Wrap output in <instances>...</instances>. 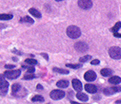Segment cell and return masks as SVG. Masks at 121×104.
Instances as JSON below:
<instances>
[{
  "label": "cell",
  "mask_w": 121,
  "mask_h": 104,
  "mask_svg": "<svg viewBox=\"0 0 121 104\" xmlns=\"http://www.w3.org/2000/svg\"><path fill=\"white\" fill-rule=\"evenodd\" d=\"M66 33H67V35L69 37L72 38V39H77V38H78L81 35V31L77 26H68Z\"/></svg>",
  "instance_id": "6da1fadb"
},
{
  "label": "cell",
  "mask_w": 121,
  "mask_h": 104,
  "mask_svg": "<svg viewBox=\"0 0 121 104\" xmlns=\"http://www.w3.org/2000/svg\"><path fill=\"white\" fill-rule=\"evenodd\" d=\"M109 55L113 59H120L121 58V48L114 46L109 49Z\"/></svg>",
  "instance_id": "7a4b0ae2"
},
{
  "label": "cell",
  "mask_w": 121,
  "mask_h": 104,
  "mask_svg": "<svg viewBox=\"0 0 121 104\" xmlns=\"http://www.w3.org/2000/svg\"><path fill=\"white\" fill-rule=\"evenodd\" d=\"M8 86H9V83L4 79V74H0V94L1 95H4L7 93Z\"/></svg>",
  "instance_id": "3957f363"
},
{
  "label": "cell",
  "mask_w": 121,
  "mask_h": 104,
  "mask_svg": "<svg viewBox=\"0 0 121 104\" xmlns=\"http://www.w3.org/2000/svg\"><path fill=\"white\" fill-rule=\"evenodd\" d=\"M20 75H21V70H10V71H4V78L8 79H15L19 78Z\"/></svg>",
  "instance_id": "277c9868"
},
{
  "label": "cell",
  "mask_w": 121,
  "mask_h": 104,
  "mask_svg": "<svg viewBox=\"0 0 121 104\" xmlns=\"http://www.w3.org/2000/svg\"><path fill=\"white\" fill-rule=\"evenodd\" d=\"M74 47H75L76 50L80 52V53H86L88 50V45L86 42H84V41H78V42H76Z\"/></svg>",
  "instance_id": "5b68a950"
},
{
  "label": "cell",
  "mask_w": 121,
  "mask_h": 104,
  "mask_svg": "<svg viewBox=\"0 0 121 104\" xmlns=\"http://www.w3.org/2000/svg\"><path fill=\"white\" fill-rule=\"evenodd\" d=\"M65 96L64 91L62 90H53L51 93H50V97L53 99V100H60Z\"/></svg>",
  "instance_id": "8992f818"
},
{
  "label": "cell",
  "mask_w": 121,
  "mask_h": 104,
  "mask_svg": "<svg viewBox=\"0 0 121 104\" xmlns=\"http://www.w3.org/2000/svg\"><path fill=\"white\" fill-rule=\"evenodd\" d=\"M78 4L83 10H89L93 6V1L92 0H78Z\"/></svg>",
  "instance_id": "52a82bcc"
},
{
  "label": "cell",
  "mask_w": 121,
  "mask_h": 104,
  "mask_svg": "<svg viewBox=\"0 0 121 104\" xmlns=\"http://www.w3.org/2000/svg\"><path fill=\"white\" fill-rule=\"evenodd\" d=\"M121 92V86H113V87H107L103 89V93L105 95H112L114 93Z\"/></svg>",
  "instance_id": "ba28073f"
},
{
  "label": "cell",
  "mask_w": 121,
  "mask_h": 104,
  "mask_svg": "<svg viewBox=\"0 0 121 104\" xmlns=\"http://www.w3.org/2000/svg\"><path fill=\"white\" fill-rule=\"evenodd\" d=\"M84 78L88 82L94 81V80H95V78H96V73L94 71H87L85 73Z\"/></svg>",
  "instance_id": "9c48e42d"
},
{
  "label": "cell",
  "mask_w": 121,
  "mask_h": 104,
  "mask_svg": "<svg viewBox=\"0 0 121 104\" xmlns=\"http://www.w3.org/2000/svg\"><path fill=\"white\" fill-rule=\"evenodd\" d=\"M72 85H73L74 90L78 91V92H80L82 90V83L78 79H77V78H74L72 80Z\"/></svg>",
  "instance_id": "30bf717a"
},
{
  "label": "cell",
  "mask_w": 121,
  "mask_h": 104,
  "mask_svg": "<svg viewBox=\"0 0 121 104\" xmlns=\"http://www.w3.org/2000/svg\"><path fill=\"white\" fill-rule=\"evenodd\" d=\"M85 89L86 92L90 93H95L97 92V87L93 84H86L85 85Z\"/></svg>",
  "instance_id": "8fae6325"
},
{
  "label": "cell",
  "mask_w": 121,
  "mask_h": 104,
  "mask_svg": "<svg viewBox=\"0 0 121 104\" xmlns=\"http://www.w3.org/2000/svg\"><path fill=\"white\" fill-rule=\"evenodd\" d=\"M69 81L66 80V79L59 80V81L56 83V85L58 87H60V88H66V87L69 86Z\"/></svg>",
  "instance_id": "7c38bea8"
},
{
  "label": "cell",
  "mask_w": 121,
  "mask_h": 104,
  "mask_svg": "<svg viewBox=\"0 0 121 104\" xmlns=\"http://www.w3.org/2000/svg\"><path fill=\"white\" fill-rule=\"evenodd\" d=\"M29 12H30L31 15H33L34 17L38 18V19H40L42 17L41 12L38 11V10H37V9H35V8H30V10H29Z\"/></svg>",
  "instance_id": "4fadbf2b"
},
{
  "label": "cell",
  "mask_w": 121,
  "mask_h": 104,
  "mask_svg": "<svg viewBox=\"0 0 121 104\" xmlns=\"http://www.w3.org/2000/svg\"><path fill=\"white\" fill-rule=\"evenodd\" d=\"M101 74L104 77H109V76L113 74V71L110 68H103L101 70Z\"/></svg>",
  "instance_id": "5bb4252c"
},
{
  "label": "cell",
  "mask_w": 121,
  "mask_h": 104,
  "mask_svg": "<svg viewBox=\"0 0 121 104\" xmlns=\"http://www.w3.org/2000/svg\"><path fill=\"white\" fill-rule=\"evenodd\" d=\"M109 83L110 84H113V85H117L121 83V78L117 77V76H113V77H110L109 79Z\"/></svg>",
  "instance_id": "9a60e30c"
},
{
  "label": "cell",
  "mask_w": 121,
  "mask_h": 104,
  "mask_svg": "<svg viewBox=\"0 0 121 104\" xmlns=\"http://www.w3.org/2000/svg\"><path fill=\"white\" fill-rule=\"evenodd\" d=\"M20 22L21 23H27V24L31 25V24H33V23H34V20H33V19H31L30 17H29V16H25L24 18H22V19H20Z\"/></svg>",
  "instance_id": "2e32d148"
},
{
  "label": "cell",
  "mask_w": 121,
  "mask_h": 104,
  "mask_svg": "<svg viewBox=\"0 0 121 104\" xmlns=\"http://www.w3.org/2000/svg\"><path fill=\"white\" fill-rule=\"evenodd\" d=\"M21 89H22V86H21L20 84H13L12 85V92H13V94H16L18 92L21 91Z\"/></svg>",
  "instance_id": "e0dca14e"
},
{
  "label": "cell",
  "mask_w": 121,
  "mask_h": 104,
  "mask_svg": "<svg viewBox=\"0 0 121 104\" xmlns=\"http://www.w3.org/2000/svg\"><path fill=\"white\" fill-rule=\"evenodd\" d=\"M77 98L78 99V100H83V101H86L87 100H88V96H87L86 93H77Z\"/></svg>",
  "instance_id": "ac0fdd59"
},
{
  "label": "cell",
  "mask_w": 121,
  "mask_h": 104,
  "mask_svg": "<svg viewBox=\"0 0 121 104\" xmlns=\"http://www.w3.org/2000/svg\"><path fill=\"white\" fill-rule=\"evenodd\" d=\"M53 70V71L58 72V73H61V74H69V70H66V69H61V68H57V67H54Z\"/></svg>",
  "instance_id": "d6986e66"
},
{
  "label": "cell",
  "mask_w": 121,
  "mask_h": 104,
  "mask_svg": "<svg viewBox=\"0 0 121 104\" xmlns=\"http://www.w3.org/2000/svg\"><path fill=\"white\" fill-rule=\"evenodd\" d=\"M11 19H13L12 14H4V13L0 14V20H9Z\"/></svg>",
  "instance_id": "ffe728a7"
},
{
  "label": "cell",
  "mask_w": 121,
  "mask_h": 104,
  "mask_svg": "<svg viewBox=\"0 0 121 104\" xmlns=\"http://www.w3.org/2000/svg\"><path fill=\"white\" fill-rule=\"evenodd\" d=\"M119 28H121V22L120 21H118V22L116 23V24H115V26H114L113 27H111V28H110V31H112L113 33H117Z\"/></svg>",
  "instance_id": "44dd1931"
},
{
  "label": "cell",
  "mask_w": 121,
  "mask_h": 104,
  "mask_svg": "<svg viewBox=\"0 0 121 104\" xmlns=\"http://www.w3.org/2000/svg\"><path fill=\"white\" fill-rule=\"evenodd\" d=\"M66 66L72 68V69H79L82 67V64L81 63H67Z\"/></svg>",
  "instance_id": "7402d4cb"
},
{
  "label": "cell",
  "mask_w": 121,
  "mask_h": 104,
  "mask_svg": "<svg viewBox=\"0 0 121 104\" xmlns=\"http://www.w3.org/2000/svg\"><path fill=\"white\" fill-rule=\"evenodd\" d=\"M91 59H92V56H91L90 55H86V56L80 57L79 61L81 63H85V62H87V61H89V60H91Z\"/></svg>",
  "instance_id": "603a6c76"
},
{
  "label": "cell",
  "mask_w": 121,
  "mask_h": 104,
  "mask_svg": "<svg viewBox=\"0 0 121 104\" xmlns=\"http://www.w3.org/2000/svg\"><path fill=\"white\" fill-rule=\"evenodd\" d=\"M31 100H32V101H44L45 99H44V97L41 96V95H35V96L32 97Z\"/></svg>",
  "instance_id": "cb8c5ba5"
},
{
  "label": "cell",
  "mask_w": 121,
  "mask_h": 104,
  "mask_svg": "<svg viewBox=\"0 0 121 104\" xmlns=\"http://www.w3.org/2000/svg\"><path fill=\"white\" fill-rule=\"evenodd\" d=\"M25 62L29 64H31V65H34V64H37L38 63V61L36 59H33V58H28V59L25 60Z\"/></svg>",
  "instance_id": "d4e9b609"
},
{
  "label": "cell",
  "mask_w": 121,
  "mask_h": 104,
  "mask_svg": "<svg viewBox=\"0 0 121 104\" xmlns=\"http://www.w3.org/2000/svg\"><path fill=\"white\" fill-rule=\"evenodd\" d=\"M36 76L34 74H32V73H28V74H25L24 75V77H23V79H32V78H34Z\"/></svg>",
  "instance_id": "484cf974"
},
{
  "label": "cell",
  "mask_w": 121,
  "mask_h": 104,
  "mask_svg": "<svg viewBox=\"0 0 121 104\" xmlns=\"http://www.w3.org/2000/svg\"><path fill=\"white\" fill-rule=\"evenodd\" d=\"M25 67V66H24ZM25 68H27V71H28V72L29 73H33L35 71V68L33 66H29V67H25Z\"/></svg>",
  "instance_id": "4316f807"
},
{
  "label": "cell",
  "mask_w": 121,
  "mask_h": 104,
  "mask_svg": "<svg viewBox=\"0 0 121 104\" xmlns=\"http://www.w3.org/2000/svg\"><path fill=\"white\" fill-rule=\"evenodd\" d=\"M91 63L94 64V65H97V64L100 63V61H99L98 59H95V60H93V61H91Z\"/></svg>",
  "instance_id": "83f0119b"
},
{
  "label": "cell",
  "mask_w": 121,
  "mask_h": 104,
  "mask_svg": "<svg viewBox=\"0 0 121 104\" xmlns=\"http://www.w3.org/2000/svg\"><path fill=\"white\" fill-rule=\"evenodd\" d=\"M4 68H6V69H13V68H15V65H13V64H5Z\"/></svg>",
  "instance_id": "f1b7e54d"
},
{
  "label": "cell",
  "mask_w": 121,
  "mask_h": 104,
  "mask_svg": "<svg viewBox=\"0 0 121 104\" xmlns=\"http://www.w3.org/2000/svg\"><path fill=\"white\" fill-rule=\"evenodd\" d=\"M113 35L115 36V37H117V38H121V33H118L117 32V33H113Z\"/></svg>",
  "instance_id": "f546056e"
},
{
  "label": "cell",
  "mask_w": 121,
  "mask_h": 104,
  "mask_svg": "<svg viewBox=\"0 0 121 104\" xmlns=\"http://www.w3.org/2000/svg\"><path fill=\"white\" fill-rule=\"evenodd\" d=\"M37 89H38V91H41V90H43L44 88H43V86H42L40 84H38V85H37Z\"/></svg>",
  "instance_id": "4dcf8cb0"
},
{
  "label": "cell",
  "mask_w": 121,
  "mask_h": 104,
  "mask_svg": "<svg viewBox=\"0 0 121 104\" xmlns=\"http://www.w3.org/2000/svg\"><path fill=\"white\" fill-rule=\"evenodd\" d=\"M41 55H42V56H44L46 60H48V56H47V54H45V53H42Z\"/></svg>",
  "instance_id": "1f68e13d"
},
{
  "label": "cell",
  "mask_w": 121,
  "mask_h": 104,
  "mask_svg": "<svg viewBox=\"0 0 121 104\" xmlns=\"http://www.w3.org/2000/svg\"><path fill=\"white\" fill-rule=\"evenodd\" d=\"M71 104H81V103H78V102H76V101H71Z\"/></svg>",
  "instance_id": "d6a6232c"
},
{
  "label": "cell",
  "mask_w": 121,
  "mask_h": 104,
  "mask_svg": "<svg viewBox=\"0 0 121 104\" xmlns=\"http://www.w3.org/2000/svg\"><path fill=\"white\" fill-rule=\"evenodd\" d=\"M116 103H117V104L121 103V100H117V101H116Z\"/></svg>",
  "instance_id": "836d02e7"
},
{
  "label": "cell",
  "mask_w": 121,
  "mask_h": 104,
  "mask_svg": "<svg viewBox=\"0 0 121 104\" xmlns=\"http://www.w3.org/2000/svg\"><path fill=\"white\" fill-rule=\"evenodd\" d=\"M55 1H62V0H55Z\"/></svg>",
  "instance_id": "e575fe53"
}]
</instances>
